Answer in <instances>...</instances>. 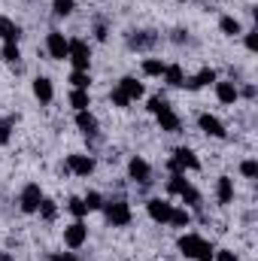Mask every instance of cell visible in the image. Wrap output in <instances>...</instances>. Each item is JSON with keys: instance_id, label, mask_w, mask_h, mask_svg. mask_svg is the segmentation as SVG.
I'll return each instance as SVG.
<instances>
[{"instance_id": "obj_1", "label": "cell", "mask_w": 258, "mask_h": 261, "mask_svg": "<svg viewBox=\"0 0 258 261\" xmlns=\"http://www.w3.org/2000/svg\"><path fill=\"white\" fill-rule=\"evenodd\" d=\"M179 252L194 261H213V243L203 240L200 234H183L179 237Z\"/></svg>"}, {"instance_id": "obj_2", "label": "cell", "mask_w": 258, "mask_h": 261, "mask_svg": "<svg viewBox=\"0 0 258 261\" xmlns=\"http://www.w3.org/2000/svg\"><path fill=\"white\" fill-rule=\"evenodd\" d=\"M67 61L73 64V70H88L91 64V49H88V43L85 40H67Z\"/></svg>"}, {"instance_id": "obj_3", "label": "cell", "mask_w": 258, "mask_h": 261, "mask_svg": "<svg viewBox=\"0 0 258 261\" xmlns=\"http://www.w3.org/2000/svg\"><path fill=\"white\" fill-rule=\"evenodd\" d=\"M167 167H170L173 173H186V170H197V167H200V161L194 158L192 149H186V146H183V149H176V152H173V158L167 161Z\"/></svg>"}, {"instance_id": "obj_4", "label": "cell", "mask_w": 258, "mask_h": 261, "mask_svg": "<svg viewBox=\"0 0 258 261\" xmlns=\"http://www.w3.org/2000/svg\"><path fill=\"white\" fill-rule=\"evenodd\" d=\"M107 222L116 225V228H125L131 222V206L125 200H110L107 203Z\"/></svg>"}, {"instance_id": "obj_5", "label": "cell", "mask_w": 258, "mask_h": 261, "mask_svg": "<svg viewBox=\"0 0 258 261\" xmlns=\"http://www.w3.org/2000/svg\"><path fill=\"white\" fill-rule=\"evenodd\" d=\"M85 240H88V228L82 225V219H76L73 225H67V228H64V243L70 246V249L85 246Z\"/></svg>"}, {"instance_id": "obj_6", "label": "cell", "mask_w": 258, "mask_h": 261, "mask_svg": "<svg viewBox=\"0 0 258 261\" xmlns=\"http://www.w3.org/2000/svg\"><path fill=\"white\" fill-rule=\"evenodd\" d=\"M67 170L76 176H91L94 173V158L91 155H67Z\"/></svg>"}, {"instance_id": "obj_7", "label": "cell", "mask_w": 258, "mask_h": 261, "mask_svg": "<svg viewBox=\"0 0 258 261\" xmlns=\"http://www.w3.org/2000/svg\"><path fill=\"white\" fill-rule=\"evenodd\" d=\"M40 200H43V192H40V186L37 182H28L24 189H21V210L24 213H37L40 210Z\"/></svg>"}, {"instance_id": "obj_8", "label": "cell", "mask_w": 258, "mask_h": 261, "mask_svg": "<svg viewBox=\"0 0 258 261\" xmlns=\"http://www.w3.org/2000/svg\"><path fill=\"white\" fill-rule=\"evenodd\" d=\"M128 176L134 182H140V186H146L149 182V176H152V167L146 164V158H140V155H134L128 161Z\"/></svg>"}, {"instance_id": "obj_9", "label": "cell", "mask_w": 258, "mask_h": 261, "mask_svg": "<svg viewBox=\"0 0 258 261\" xmlns=\"http://www.w3.org/2000/svg\"><path fill=\"white\" fill-rule=\"evenodd\" d=\"M146 210H149V219L152 222H170V213H173V203H167V200H161V197H152L149 203H146Z\"/></svg>"}, {"instance_id": "obj_10", "label": "cell", "mask_w": 258, "mask_h": 261, "mask_svg": "<svg viewBox=\"0 0 258 261\" xmlns=\"http://www.w3.org/2000/svg\"><path fill=\"white\" fill-rule=\"evenodd\" d=\"M46 49H49V55L55 58V61H64L67 58V40L61 31H52L49 37H46Z\"/></svg>"}, {"instance_id": "obj_11", "label": "cell", "mask_w": 258, "mask_h": 261, "mask_svg": "<svg viewBox=\"0 0 258 261\" xmlns=\"http://www.w3.org/2000/svg\"><path fill=\"white\" fill-rule=\"evenodd\" d=\"M197 125H200V130H203L207 137H216V140H222V137H225V125H222L216 116H210V113H200Z\"/></svg>"}, {"instance_id": "obj_12", "label": "cell", "mask_w": 258, "mask_h": 261, "mask_svg": "<svg viewBox=\"0 0 258 261\" xmlns=\"http://www.w3.org/2000/svg\"><path fill=\"white\" fill-rule=\"evenodd\" d=\"M34 97H37L40 103H52L55 88H52V82H49L46 76H37V79H34Z\"/></svg>"}, {"instance_id": "obj_13", "label": "cell", "mask_w": 258, "mask_h": 261, "mask_svg": "<svg viewBox=\"0 0 258 261\" xmlns=\"http://www.w3.org/2000/svg\"><path fill=\"white\" fill-rule=\"evenodd\" d=\"M210 82H216V70H210V67H203L200 73H194L192 79H186L183 85H186L189 91H197V88H203V85H210Z\"/></svg>"}, {"instance_id": "obj_14", "label": "cell", "mask_w": 258, "mask_h": 261, "mask_svg": "<svg viewBox=\"0 0 258 261\" xmlns=\"http://www.w3.org/2000/svg\"><path fill=\"white\" fill-rule=\"evenodd\" d=\"M18 37H21V28H18L12 18L0 15V40H3V43H18Z\"/></svg>"}, {"instance_id": "obj_15", "label": "cell", "mask_w": 258, "mask_h": 261, "mask_svg": "<svg viewBox=\"0 0 258 261\" xmlns=\"http://www.w3.org/2000/svg\"><path fill=\"white\" fill-rule=\"evenodd\" d=\"M216 97H219V103H234L237 97H240V91H237V85L234 82H216Z\"/></svg>"}, {"instance_id": "obj_16", "label": "cell", "mask_w": 258, "mask_h": 261, "mask_svg": "<svg viewBox=\"0 0 258 261\" xmlns=\"http://www.w3.org/2000/svg\"><path fill=\"white\" fill-rule=\"evenodd\" d=\"M119 91L128 100H137V97H143V82H137L134 76H125V79H119Z\"/></svg>"}, {"instance_id": "obj_17", "label": "cell", "mask_w": 258, "mask_h": 261, "mask_svg": "<svg viewBox=\"0 0 258 261\" xmlns=\"http://www.w3.org/2000/svg\"><path fill=\"white\" fill-rule=\"evenodd\" d=\"M76 128L82 130L85 137H94V134H97V119H94L88 110H82V113H76Z\"/></svg>"}, {"instance_id": "obj_18", "label": "cell", "mask_w": 258, "mask_h": 261, "mask_svg": "<svg viewBox=\"0 0 258 261\" xmlns=\"http://www.w3.org/2000/svg\"><path fill=\"white\" fill-rule=\"evenodd\" d=\"M164 82L167 85H173V88H183V82H186V73H183V67L179 64H164Z\"/></svg>"}, {"instance_id": "obj_19", "label": "cell", "mask_w": 258, "mask_h": 261, "mask_svg": "<svg viewBox=\"0 0 258 261\" xmlns=\"http://www.w3.org/2000/svg\"><path fill=\"white\" fill-rule=\"evenodd\" d=\"M155 119H158V128L167 130V134H176V130H179V116H176L173 110H164V113H158Z\"/></svg>"}, {"instance_id": "obj_20", "label": "cell", "mask_w": 258, "mask_h": 261, "mask_svg": "<svg viewBox=\"0 0 258 261\" xmlns=\"http://www.w3.org/2000/svg\"><path fill=\"white\" fill-rule=\"evenodd\" d=\"M216 197H219V203H231V200H234V179L222 176V179L216 182Z\"/></svg>"}, {"instance_id": "obj_21", "label": "cell", "mask_w": 258, "mask_h": 261, "mask_svg": "<svg viewBox=\"0 0 258 261\" xmlns=\"http://www.w3.org/2000/svg\"><path fill=\"white\" fill-rule=\"evenodd\" d=\"M88 91L85 88H73V94H70V107L76 110V113H82V110H88Z\"/></svg>"}, {"instance_id": "obj_22", "label": "cell", "mask_w": 258, "mask_h": 261, "mask_svg": "<svg viewBox=\"0 0 258 261\" xmlns=\"http://www.w3.org/2000/svg\"><path fill=\"white\" fill-rule=\"evenodd\" d=\"M219 28H222V34H228V37H240V21L234 18V15H222V21H219Z\"/></svg>"}, {"instance_id": "obj_23", "label": "cell", "mask_w": 258, "mask_h": 261, "mask_svg": "<svg viewBox=\"0 0 258 261\" xmlns=\"http://www.w3.org/2000/svg\"><path fill=\"white\" fill-rule=\"evenodd\" d=\"M189 186H192V182L186 179V173H173V176H170V182H167L170 195H183V192H186Z\"/></svg>"}, {"instance_id": "obj_24", "label": "cell", "mask_w": 258, "mask_h": 261, "mask_svg": "<svg viewBox=\"0 0 258 261\" xmlns=\"http://www.w3.org/2000/svg\"><path fill=\"white\" fill-rule=\"evenodd\" d=\"M37 213H40V216H43L46 222H52V219L58 216V206H55V200H49V197H43V200H40V210H37Z\"/></svg>"}, {"instance_id": "obj_25", "label": "cell", "mask_w": 258, "mask_h": 261, "mask_svg": "<svg viewBox=\"0 0 258 261\" xmlns=\"http://www.w3.org/2000/svg\"><path fill=\"white\" fill-rule=\"evenodd\" d=\"M143 73H146V76H161V73H164V61H161V58H146V61H143Z\"/></svg>"}, {"instance_id": "obj_26", "label": "cell", "mask_w": 258, "mask_h": 261, "mask_svg": "<svg viewBox=\"0 0 258 261\" xmlns=\"http://www.w3.org/2000/svg\"><path fill=\"white\" fill-rule=\"evenodd\" d=\"M3 61H9V64H15L18 58H21V52H18V43H3Z\"/></svg>"}, {"instance_id": "obj_27", "label": "cell", "mask_w": 258, "mask_h": 261, "mask_svg": "<svg viewBox=\"0 0 258 261\" xmlns=\"http://www.w3.org/2000/svg\"><path fill=\"white\" fill-rule=\"evenodd\" d=\"M70 82H73V88H85L88 91V82H91L88 79V70H73L70 73Z\"/></svg>"}, {"instance_id": "obj_28", "label": "cell", "mask_w": 258, "mask_h": 261, "mask_svg": "<svg viewBox=\"0 0 258 261\" xmlns=\"http://www.w3.org/2000/svg\"><path fill=\"white\" fill-rule=\"evenodd\" d=\"M189 222H192L189 210H173V213H170V225H173V228H186Z\"/></svg>"}, {"instance_id": "obj_29", "label": "cell", "mask_w": 258, "mask_h": 261, "mask_svg": "<svg viewBox=\"0 0 258 261\" xmlns=\"http://www.w3.org/2000/svg\"><path fill=\"white\" fill-rule=\"evenodd\" d=\"M52 9H55V15H70L76 9V0H52Z\"/></svg>"}, {"instance_id": "obj_30", "label": "cell", "mask_w": 258, "mask_h": 261, "mask_svg": "<svg viewBox=\"0 0 258 261\" xmlns=\"http://www.w3.org/2000/svg\"><path fill=\"white\" fill-rule=\"evenodd\" d=\"M67 210H70V213H73L76 219H82V216L88 213V206L82 203V197H70V200H67Z\"/></svg>"}, {"instance_id": "obj_31", "label": "cell", "mask_w": 258, "mask_h": 261, "mask_svg": "<svg viewBox=\"0 0 258 261\" xmlns=\"http://www.w3.org/2000/svg\"><path fill=\"white\" fill-rule=\"evenodd\" d=\"M128 43H131V49H146V46H152V43H155V37H146V34H134Z\"/></svg>"}, {"instance_id": "obj_32", "label": "cell", "mask_w": 258, "mask_h": 261, "mask_svg": "<svg viewBox=\"0 0 258 261\" xmlns=\"http://www.w3.org/2000/svg\"><path fill=\"white\" fill-rule=\"evenodd\" d=\"M82 203H85L88 213H91V210H100V206H104V197L97 195V192H88V195L82 197Z\"/></svg>"}, {"instance_id": "obj_33", "label": "cell", "mask_w": 258, "mask_h": 261, "mask_svg": "<svg viewBox=\"0 0 258 261\" xmlns=\"http://www.w3.org/2000/svg\"><path fill=\"white\" fill-rule=\"evenodd\" d=\"M164 110H170V103H167L164 97H149V113H152V116H158V113H164Z\"/></svg>"}, {"instance_id": "obj_34", "label": "cell", "mask_w": 258, "mask_h": 261, "mask_svg": "<svg viewBox=\"0 0 258 261\" xmlns=\"http://www.w3.org/2000/svg\"><path fill=\"white\" fill-rule=\"evenodd\" d=\"M179 197H183V203H189V206H197V203H200V195H197V189H194V186H189Z\"/></svg>"}, {"instance_id": "obj_35", "label": "cell", "mask_w": 258, "mask_h": 261, "mask_svg": "<svg viewBox=\"0 0 258 261\" xmlns=\"http://www.w3.org/2000/svg\"><path fill=\"white\" fill-rule=\"evenodd\" d=\"M240 173H243L246 179H255V176H258V164L252 161V158H249V161H243V164H240Z\"/></svg>"}, {"instance_id": "obj_36", "label": "cell", "mask_w": 258, "mask_h": 261, "mask_svg": "<svg viewBox=\"0 0 258 261\" xmlns=\"http://www.w3.org/2000/svg\"><path fill=\"white\" fill-rule=\"evenodd\" d=\"M12 140V128H9V122H0V146H6Z\"/></svg>"}, {"instance_id": "obj_37", "label": "cell", "mask_w": 258, "mask_h": 261, "mask_svg": "<svg viewBox=\"0 0 258 261\" xmlns=\"http://www.w3.org/2000/svg\"><path fill=\"white\" fill-rule=\"evenodd\" d=\"M110 100H113L116 107H122V110H125V107H128V103H131V100H128V97H125V94H122V91H119V88H116V91L110 94Z\"/></svg>"}, {"instance_id": "obj_38", "label": "cell", "mask_w": 258, "mask_h": 261, "mask_svg": "<svg viewBox=\"0 0 258 261\" xmlns=\"http://www.w3.org/2000/svg\"><path fill=\"white\" fill-rule=\"evenodd\" d=\"M213 258L216 261H237V255L231 249H219V252H213Z\"/></svg>"}, {"instance_id": "obj_39", "label": "cell", "mask_w": 258, "mask_h": 261, "mask_svg": "<svg viewBox=\"0 0 258 261\" xmlns=\"http://www.w3.org/2000/svg\"><path fill=\"white\" fill-rule=\"evenodd\" d=\"M246 49H249V52H255V31H249V34H246Z\"/></svg>"}, {"instance_id": "obj_40", "label": "cell", "mask_w": 258, "mask_h": 261, "mask_svg": "<svg viewBox=\"0 0 258 261\" xmlns=\"http://www.w3.org/2000/svg\"><path fill=\"white\" fill-rule=\"evenodd\" d=\"M52 261H76V258H73V252H58V255H52Z\"/></svg>"}, {"instance_id": "obj_41", "label": "cell", "mask_w": 258, "mask_h": 261, "mask_svg": "<svg viewBox=\"0 0 258 261\" xmlns=\"http://www.w3.org/2000/svg\"><path fill=\"white\" fill-rule=\"evenodd\" d=\"M0 261H9V255H0Z\"/></svg>"}]
</instances>
